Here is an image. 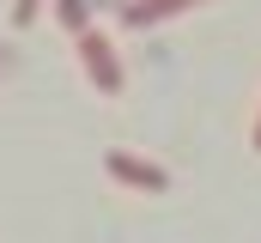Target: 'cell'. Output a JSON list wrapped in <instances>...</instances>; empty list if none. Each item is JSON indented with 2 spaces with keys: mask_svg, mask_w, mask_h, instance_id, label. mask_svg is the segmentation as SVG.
Returning a JSON list of instances; mask_svg holds the SVG:
<instances>
[{
  "mask_svg": "<svg viewBox=\"0 0 261 243\" xmlns=\"http://www.w3.org/2000/svg\"><path fill=\"white\" fill-rule=\"evenodd\" d=\"M79 55H85V73H91L97 91H122V61L97 31H79Z\"/></svg>",
  "mask_w": 261,
  "mask_h": 243,
  "instance_id": "1",
  "label": "cell"
},
{
  "mask_svg": "<svg viewBox=\"0 0 261 243\" xmlns=\"http://www.w3.org/2000/svg\"><path fill=\"white\" fill-rule=\"evenodd\" d=\"M103 171H110L116 182H128V188H152V195H164V188H170V177H164L158 164H140V158H128V152H110V158H103Z\"/></svg>",
  "mask_w": 261,
  "mask_h": 243,
  "instance_id": "2",
  "label": "cell"
},
{
  "mask_svg": "<svg viewBox=\"0 0 261 243\" xmlns=\"http://www.w3.org/2000/svg\"><path fill=\"white\" fill-rule=\"evenodd\" d=\"M182 6H195V0H146V6H128V25H152V18H170V12H182Z\"/></svg>",
  "mask_w": 261,
  "mask_h": 243,
  "instance_id": "3",
  "label": "cell"
},
{
  "mask_svg": "<svg viewBox=\"0 0 261 243\" xmlns=\"http://www.w3.org/2000/svg\"><path fill=\"white\" fill-rule=\"evenodd\" d=\"M61 25L67 31H85V0H61Z\"/></svg>",
  "mask_w": 261,
  "mask_h": 243,
  "instance_id": "4",
  "label": "cell"
}]
</instances>
